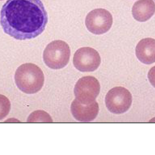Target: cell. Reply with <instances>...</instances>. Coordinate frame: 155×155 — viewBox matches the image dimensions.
<instances>
[{
    "label": "cell",
    "mask_w": 155,
    "mask_h": 155,
    "mask_svg": "<svg viewBox=\"0 0 155 155\" xmlns=\"http://www.w3.org/2000/svg\"><path fill=\"white\" fill-rule=\"evenodd\" d=\"M47 22L48 15L41 0H7L0 13L4 32L18 40L37 38Z\"/></svg>",
    "instance_id": "cell-1"
},
{
    "label": "cell",
    "mask_w": 155,
    "mask_h": 155,
    "mask_svg": "<svg viewBox=\"0 0 155 155\" xmlns=\"http://www.w3.org/2000/svg\"><path fill=\"white\" fill-rule=\"evenodd\" d=\"M15 81L22 92L33 94L43 88L45 76L39 66L34 64L26 63L17 68L15 74Z\"/></svg>",
    "instance_id": "cell-2"
},
{
    "label": "cell",
    "mask_w": 155,
    "mask_h": 155,
    "mask_svg": "<svg viewBox=\"0 0 155 155\" xmlns=\"http://www.w3.org/2000/svg\"><path fill=\"white\" fill-rule=\"evenodd\" d=\"M70 55L68 44L62 40H56L46 47L43 52V60L48 68L60 69L67 66Z\"/></svg>",
    "instance_id": "cell-3"
},
{
    "label": "cell",
    "mask_w": 155,
    "mask_h": 155,
    "mask_svg": "<svg viewBox=\"0 0 155 155\" xmlns=\"http://www.w3.org/2000/svg\"><path fill=\"white\" fill-rule=\"evenodd\" d=\"M105 105L109 111L116 115L128 111L132 104V96L128 89L122 87H115L105 96Z\"/></svg>",
    "instance_id": "cell-4"
},
{
    "label": "cell",
    "mask_w": 155,
    "mask_h": 155,
    "mask_svg": "<svg viewBox=\"0 0 155 155\" xmlns=\"http://www.w3.org/2000/svg\"><path fill=\"white\" fill-rule=\"evenodd\" d=\"M100 92V84L92 76H85L79 79L74 88L75 99L83 104H90L96 101Z\"/></svg>",
    "instance_id": "cell-5"
},
{
    "label": "cell",
    "mask_w": 155,
    "mask_h": 155,
    "mask_svg": "<svg viewBox=\"0 0 155 155\" xmlns=\"http://www.w3.org/2000/svg\"><path fill=\"white\" fill-rule=\"evenodd\" d=\"M85 25L93 34H104L111 29L113 25V16L104 9L92 10L87 15Z\"/></svg>",
    "instance_id": "cell-6"
},
{
    "label": "cell",
    "mask_w": 155,
    "mask_h": 155,
    "mask_svg": "<svg viewBox=\"0 0 155 155\" xmlns=\"http://www.w3.org/2000/svg\"><path fill=\"white\" fill-rule=\"evenodd\" d=\"M75 68L81 72L94 71L101 64V57L97 51L91 47L79 48L73 56Z\"/></svg>",
    "instance_id": "cell-7"
},
{
    "label": "cell",
    "mask_w": 155,
    "mask_h": 155,
    "mask_svg": "<svg viewBox=\"0 0 155 155\" xmlns=\"http://www.w3.org/2000/svg\"><path fill=\"white\" fill-rule=\"evenodd\" d=\"M99 110V105L96 101L90 104H83L75 99L71 105L72 115L79 122H88L94 120L98 115Z\"/></svg>",
    "instance_id": "cell-8"
},
{
    "label": "cell",
    "mask_w": 155,
    "mask_h": 155,
    "mask_svg": "<svg viewBox=\"0 0 155 155\" xmlns=\"http://www.w3.org/2000/svg\"><path fill=\"white\" fill-rule=\"evenodd\" d=\"M136 54L143 64H152L155 62V39L145 38L137 45Z\"/></svg>",
    "instance_id": "cell-9"
},
{
    "label": "cell",
    "mask_w": 155,
    "mask_h": 155,
    "mask_svg": "<svg viewBox=\"0 0 155 155\" xmlns=\"http://www.w3.org/2000/svg\"><path fill=\"white\" fill-rule=\"evenodd\" d=\"M134 18L140 22L149 20L155 13V3L153 0H138L132 7Z\"/></svg>",
    "instance_id": "cell-10"
},
{
    "label": "cell",
    "mask_w": 155,
    "mask_h": 155,
    "mask_svg": "<svg viewBox=\"0 0 155 155\" xmlns=\"http://www.w3.org/2000/svg\"><path fill=\"white\" fill-rule=\"evenodd\" d=\"M28 122H52L51 116L45 111L38 110L32 113L28 118Z\"/></svg>",
    "instance_id": "cell-11"
},
{
    "label": "cell",
    "mask_w": 155,
    "mask_h": 155,
    "mask_svg": "<svg viewBox=\"0 0 155 155\" xmlns=\"http://www.w3.org/2000/svg\"><path fill=\"white\" fill-rule=\"evenodd\" d=\"M11 110V102L4 95L0 94V120L9 115Z\"/></svg>",
    "instance_id": "cell-12"
},
{
    "label": "cell",
    "mask_w": 155,
    "mask_h": 155,
    "mask_svg": "<svg viewBox=\"0 0 155 155\" xmlns=\"http://www.w3.org/2000/svg\"><path fill=\"white\" fill-rule=\"evenodd\" d=\"M148 79L150 83L155 88V66L149 70L148 73Z\"/></svg>",
    "instance_id": "cell-13"
},
{
    "label": "cell",
    "mask_w": 155,
    "mask_h": 155,
    "mask_svg": "<svg viewBox=\"0 0 155 155\" xmlns=\"http://www.w3.org/2000/svg\"><path fill=\"white\" fill-rule=\"evenodd\" d=\"M0 1H2V0H0Z\"/></svg>",
    "instance_id": "cell-14"
}]
</instances>
